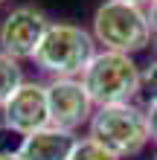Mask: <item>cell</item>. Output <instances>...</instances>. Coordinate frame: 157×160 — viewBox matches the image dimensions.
<instances>
[{"mask_svg": "<svg viewBox=\"0 0 157 160\" xmlns=\"http://www.w3.org/2000/svg\"><path fill=\"white\" fill-rule=\"evenodd\" d=\"M47 105H50V125L61 131H73V134L81 125H90L93 111H96L81 79H50Z\"/></svg>", "mask_w": 157, "mask_h": 160, "instance_id": "obj_6", "label": "cell"}, {"mask_svg": "<svg viewBox=\"0 0 157 160\" xmlns=\"http://www.w3.org/2000/svg\"><path fill=\"white\" fill-rule=\"evenodd\" d=\"M23 82L26 79H23L21 61L12 58V55H6L3 50H0V111H3V105L12 99V93L21 88Z\"/></svg>", "mask_w": 157, "mask_h": 160, "instance_id": "obj_9", "label": "cell"}, {"mask_svg": "<svg viewBox=\"0 0 157 160\" xmlns=\"http://www.w3.org/2000/svg\"><path fill=\"white\" fill-rule=\"evenodd\" d=\"M140 96L145 99V105H154L157 102V58L143 67V76H140Z\"/></svg>", "mask_w": 157, "mask_h": 160, "instance_id": "obj_12", "label": "cell"}, {"mask_svg": "<svg viewBox=\"0 0 157 160\" xmlns=\"http://www.w3.org/2000/svg\"><path fill=\"white\" fill-rule=\"evenodd\" d=\"M145 119H149V137H151V143H157V102H154V105H145Z\"/></svg>", "mask_w": 157, "mask_h": 160, "instance_id": "obj_13", "label": "cell"}, {"mask_svg": "<svg viewBox=\"0 0 157 160\" xmlns=\"http://www.w3.org/2000/svg\"><path fill=\"white\" fill-rule=\"evenodd\" d=\"M96 38L79 23H50L47 35L35 52V67L50 79H81V73L96 55Z\"/></svg>", "mask_w": 157, "mask_h": 160, "instance_id": "obj_1", "label": "cell"}, {"mask_svg": "<svg viewBox=\"0 0 157 160\" xmlns=\"http://www.w3.org/2000/svg\"><path fill=\"white\" fill-rule=\"evenodd\" d=\"M23 143H26V134H23V131H17L12 125H6V122H0V157L21 154Z\"/></svg>", "mask_w": 157, "mask_h": 160, "instance_id": "obj_11", "label": "cell"}, {"mask_svg": "<svg viewBox=\"0 0 157 160\" xmlns=\"http://www.w3.org/2000/svg\"><path fill=\"white\" fill-rule=\"evenodd\" d=\"M149 23H151V32L157 35V0L149 3Z\"/></svg>", "mask_w": 157, "mask_h": 160, "instance_id": "obj_14", "label": "cell"}, {"mask_svg": "<svg viewBox=\"0 0 157 160\" xmlns=\"http://www.w3.org/2000/svg\"><path fill=\"white\" fill-rule=\"evenodd\" d=\"M151 47H154V55H157V35H154V44H151Z\"/></svg>", "mask_w": 157, "mask_h": 160, "instance_id": "obj_17", "label": "cell"}, {"mask_svg": "<svg viewBox=\"0 0 157 160\" xmlns=\"http://www.w3.org/2000/svg\"><path fill=\"white\" fill-rule=\"evenodd\" d=\"M154 160H157V154H154Z\"/></svg>", "mask_w": 157, "mask_h": 160, "instance_id": "obj_19", "label": "cell"}, {"mask_svg": "<svg viewBox=\"0 0 157 160\" xmlns=\"http://www.w3.org/2000/svg\"><path fill=\"white\" fill-rule=\"evenodd\" d=\"M140 76L143 70L134 64L131 55L99 50L81 73V84L90 93L93 105L105 108V105L134 102V96H140Z\"/></svg>", "mask_w": 157, "mask_h": 160, "instance_id": "obj_3", "label": "cell"}, {"mask_svg": "<svg viewBox=\"0 0 157 160\" xmlns=\"http://www.w3.org/2000/svg\"><path fill=\"white\" fill-rule=\"evenodd\" d=\"M90 35L96 38V44L102 50L122 52V55H134L154 41V32L149 23V9L125 3V0L99 3L93 12Z\"/></svg>", "mask_w": 157, "mask_h": 160, "instance_id": "obj_2", "label": "cell"}, {"mask_svg": "<svg viewBox=\"0 0 157 160\" xmlns=\"http://www.w3.org/2000/svg\"><path fill=\"white\" fill-rule=\"evenodd\" d=\"M0 3H6V0H0Z\"/></svg>", "mask_w": 157, "mask_h": 160, "instance_id": "obj_18", "label": "cell"}, {"mask_svg": "<svg viewBox=\"0 0 157 160\" xmlns=\"http://www.w3.org/2000/svg\"><path fill=\"white\" fill-rule=\"evenodd\" d=\"M0 160H23L21 154H6V157H0Z\"/></svg>", "mask_w": 157, "mask_h": 160, "instance_id": "obj_16", "label": "cell"}, {"mask_svg": "<svg viewBox=\"0 0 157 160\" xmlns=\"http://www.w3.org/2000/svg\"><path fill=\"white\" fill-rule=\"evenodd\" d=\"M125 3H134V6H145V9H149L151 0H125Z\"/></svg>", "mask_w": 157, "mask_h": 160, "instance_id": "obj_15", "label": "cell"}, {"mask_svg": "<svg viewBox=\"0 0 157 160\" xmlns=\"http://www.w3.org/2000/svg\"><path fill=\"white\" fill-rule=\"evenodd\" d=\"M70 160H122V157H116L110 148H105L102 143H96L93 137H79L76 146H73Z\"/></svg>", "mask_w": 157, "mask_h": 160, "instance_id": "obj_10", "label": "cell"}, {"mask_svg": "<svg viewBox=\"0 0 157 160\" xmlns=\"http://www.w3.org/2000/svg\"><path fill=\"white\" fill-rule=\"evenodd\" d=\"M76 134L73 131H61L55 125H47L41 131L26 134V143L21 148L23 160H70L73 146H76Z\"/></svg>", "mask_w": 157, "mask_h": 160, "instance_id": "obj_8", "label": "cell"}, {"mask_svg": "<svg viewBox=\"0 0 157 160\" xmlns=\"http://www.w3.org/2000/svg\"><path fill=\"white\" fill-rule=\"evenodd\" d=\"M3 122L23 134L41 131L50 125V105H47V84L44 82H23L3 105Z\"/></svg>", "mask_w": 157, "mask_h": 160, "instance_id": "obj_7", "label": "cell"}, {"mask_svg": "<svg viewBox=\"0 0 157 160\" xmlns=\"http://www.w3.org/2000/svg\"><path fill=\"white\" fill-rule=\"evenodd\" d=\"M87 137H93L96 143H102L105 148H110V152L116 157H122V160L140 154L151 143L145 108L134 105V102L96 108L93 119L87 125Z\"/></svg>", "mask_w": 157, "mask_h": 160, "instance_id": "obj_4", "label": "cell"}, {"mask_svg": "<svg viewBox=\"0 0 157 160\" xmlns=\"http://www.w3.org/2000/svg\"><path fill=\"white\" fill-rule=\"evenodd\" d=\"M50 18L35 6H15L0 23V50L17 61L35 58L44 35L50 29Z\"/></svg>", "mask_w": 157, "mask_h": 160, "instance_id": "obj_5", "label": "cell"}]
</instances>
